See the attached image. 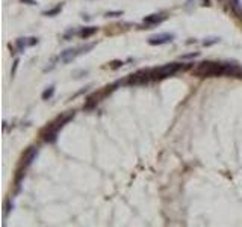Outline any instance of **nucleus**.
I'll return each mask as SVG.
<instances>
[{
	"label": "nucleus",
	"instance_id": "423d86ee",
	"mask_svg": "<svg viewBox=\"0 0 242 227\" xmlns=\"http://www.w3.org/2000/svg\"><path fill=\"white\" fill-rule=\"evenodd\" d=\"M173 38H174L173 34H161V35L151 37L148 40V44H151V46H161V44H167V43L173 41Z\"/></svg>",
	"mask_w": 242,
	"mask_h": 227
},
{
	"label": "nucleus",
	"instance_id": "4468645a",
	"mask_svg": "<svg viewBox=\"0 0 242 227\" xmlns=\"http://www.w3.org/2000/svg\"><path fill=\"white\" fill-rule=\"evenodd\" d=\"M119 15H123V12H107L106 14V17H119Z\"/></svg>",
	"mask_w": 242,
	"mask_h": 227
},
{
	"label": "nucleus",
	"instance_id": "ddd939ff",
	"mask_svg": "<svg viewBox=\"0 0 242 227\" xmlns=\"http://www.w3.org/2000/svg\"><path fill=\"white\" fill-rule=\"evenodd\" d=\"M121 65H123V61H113V62L110 64V68L115 70V68H119Z\"/></svg>",
	"mask_w": 242,
	"mask_h": 227
},
{
	"label": "nucleus",
	"instance_id": "20e7f679",
	"mask_svg": "<svg viewBox=\"0 0 242 227\" xmlns=\"http://www.w3.org/2000/svg\"><path fill=\"white\" fill-rule=\"evenodd\" d=\"M150 79H151V74H150V73L139 71V73H135V74L129 76L127 85H145V83L150 82Z\"/></svg>",
	"mask_w": 242,
	"mask_h": 227
},
{
	"label": "nucleus",
	"instance_id": "f257e3e1",
	"mask_svg": "<svg viewBox=\"0 0 242 227\" xmlns=\"http://www.w3.org/2000/svg\"><path fill=\"white\" fill-rule=\"evenodd\" d=\"M194 73L200 77L212 76H234L239 73V68L233 64H219V62H201Z\"/></svg>",
	"mask_w": 242,
	"mask_h": 227
},
{
	"label": "nucleus",
	"instance_id": "f03ea898",
	"mask_svg": "<svg viewBox=\"0 0 242 227\" xmlns=\"http://www.w3.org/2000/svg\"><path fill=\"white\" fill-rule=\"evenodd\" d=\"M182 64H177V62H171V64H167L164 67H159L156 70H153L151 76L156 77V79H164V77H168V76H173L176 74L179 70H182Z\"/></svg>",
	"mask_w": 242,
	"mask_h": 227
},
{
	"label": "nucleus",
	"instance_id": "6e6552de",
	"mask_svg": "<svg viewBox=\"0 0 242 227\" xmlns=\"http://www.w3.org/2000/svg\"><path fill=\"white\" fill-rule=\"evenodd\" d=\"M164 20H165V15H162V14H153V15H150V17H145V18H144V23L148 24V26H154V24L162 23Z\"/></svg>",
	"mask_w": 242,
	"mask_h": 227
},
{
	"label": "nucleus",
	"instance_id": "dca6fc26",
	"mask_svg": "<svg viewBox=\"0 0 242 227\" xmlns=\"http://www.w3.org/2000/svg\"><path fill=\"white\" fill-rule=\"evenodd\" d=\"M23 3H27V5H37V2L35 0H21Z\"/></svg>",
	"mask_w": 242,
	"mask_h": 227
},
{
	"label": "nucleus",
	"instance_id": "9b49d317",
	"mask_svg": "<svg viewBox=\"0 0 242 227\" xmlns=\"http://www.w3.org/2000/svg\"><path fill=\"white\" fill-rule=\"evenodd\" d=\"M61 9H62V5H58V6H55V8L50 9V11H44V15H46V17H53V15L59 14Z\"/></svg>",
	"mask_w": 242,
	"mask_h": 227
},
{
	"label": "nucleus",
	"instance_id": "a211bd4d",
	"mask_svg": "<svg viewBox=\"0 0 242 227\" xmlns=\"http://www.w3.org/2000/svg\"><path fill=\"white\" fill-rule=\"evenodd\" d=\"M228 2H231V0H228Z\"/></svg>",
	"mask_w": 242,
	"mask_h": 227
},
{
	"label": "nucleus",
	"instance_id": "2eb2a0df",
	"mask_svg": "<svg viewBox=\"0 0 242 227\" xmlns=\"http://www.w3.org/2000/svg\"><path fill=\"white\" fill-rule=\"evenodd\" d=\"M17 67H18V59H15V62H14V67H12V71H11V74H12V76L15 74V71H17Z\"/></svg>",
	"mask_w": 242,
	"mask_h": 227
},
{
	"label": "nucleus",
	"instance_id": "9d476101",
	"mask_svg": "<svg viewBox=\"0 0 242 227\" xmlns=\"http://www.w3.org/2000/svg\"><path fill=\"white\" fill-rule=\"evenodd\" d=\"M53 94H55V86L52 85V86H49V88L43 92V100H50V98L53 97Z\"/></svg>",
	"mask_w": 242,
	"mask_h": 227
},
{
	"label": "nucleus",
	"instance_id": "7ed1b4c3",
	"mask_svg": "<svg viewBox=\"0 0 242 227\" xmlns=\"http://www.w3.org/2000/svg\"><path fill=\"white\" fill-rule=\"evenodd\" d=\"M94 43L92 44H86L85 47H79V49H68V50H65V52H62L61 53V61L64 62V64H68V62H71L73 59H76L79 55H82V53H86V52H89V50H92L94 49Z\"/></svg>",
	"mask_w": 242,
	"mask_h": 227
},
{
	"label": "nucleus",
	"instance_id": "39448f33",
	"mask_svg": "<svg viewBox=\"0 0 242 227\" xmlns=\"http://www.w3.org/2000/svg\"><path fill=\"white\" fill-rule=\"evenodd\" d=\"M58 127H56V124L55 123H50L43 132H41V136H43V139L46 141V142H49V144H53L55 141H56V138H58Z\"/></svg>",
	"mask_w": 242,
	"mask_h": 227
},
{
	"label": "nucleus",
	"instance_id": "1a4fd4ad",
	"mask_svg": "<svg viewBox=\"0 0 242 227\" xmlns=\"http://www.w3.org/2000/svg\"><path fill=\"white\" fill-rule=\"evenodd\" d=\"M95 32H97V27H85V29L80 32V37L86 40V38H89L91 35H94Z\"/></svg>",
	"mask_w": 242,
	"mask_h": 227
},
{
	"label": "nucleus",
	"instance_id": "f8f14e48",
	"mask_svg": "<svg viewBox=\"0 0 242 227\" xmlns=\"http://www.w3.org/2000/svg\"><path fill=\"white\" fill-rule=\"evenodd\" d=\"M218 41H219V38H207V40H204V41H203V46H206V47H207V46L216 44Z\"/></svg>",
	"mask_w": 242,
	"mask_h": 227
},
{
	"label": "nucleus",
	"instance_id": "f3484780",
	"mask_svg": "<svg viewBox=\"0 0 242 227\" xmlns=\"http://www.w3.org/2000/svg\"><path fill=\"white\" fill-rule=\"evenodd\" d=\"M195 56H198V53H191V55H185L183 58H195Z\"/></svg>",
	"mask_w": 242,
	"mask_h": 227
},
{
	"label": "nucleus",
	"instance_id": "0eeeda50",
	"mask_svg": "<svg viewBox=\"0 0 242 227\" xmlns=\"http://www.w3.org/2000/svg\"><path fill=\"white\" fill-rule=\"evenodd\" d=\"M37 155H38V147H30L26 153H24V156H23V162H21V167H24V168H27L32 162H33V159L37 158Z\"/></svg>",
	"mask_w": 242,
	"mask_h": 227
}]
</instances>
